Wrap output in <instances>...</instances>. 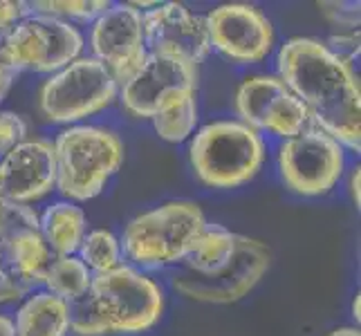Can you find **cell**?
Wrapping results in <instances>:
<instances>
[{
    "label": "cell",
    "mask_w": 361,
    "mask_h": 336,
    "mask_svg": "<svg viewBox=\"0 0 361 336\" xmlns=\"http://www.w3.org/2000/svg\"><path fill=\"white\" fill-rule=\"evenodd\" d=\"M279 79L301 99L312 126L328 132L343 148L361 151L359 79L326 43L307 36L290 39L279 49Z\"/></svg>",
    "instance_id": "cell-1"
},
{
    "label": "cell",
    "mask_w": 361,
    "mask_h": 336,
    "mask_svg": "<svg viewBox=\"0 0 361 336\" xmlns=\"http://www.w3.org/2000/svg\"><path fill=\"white\" fill-rule=\"evenodd\" d=\"M54 155L56 191L68 197V202H88L121 168L126 146L115 130L79 123L59 132Z\"/></svg>",
    "instance_id": "cell-2"
},
{
    "label": "cell",
    "mask_w": 361,
    "mask_h": 336,
    "mask_svg": "<svg viewBox=\"0 0 361 336\" xmlns=\"http://www.w3.org/2000/svg\"><path fill=\"white\" fill-rule=\"evenodd\" d=\"M265 153L263 137L235 119L207 123L189 144L195 175L211 189H235L252 182L263 166Z\"/></svg>",
    "instance_id": "cell-3"
},
{
    "label": "cell",
    "mask_w": 361,
    "mask_h": 336,
    "mask_svg": "<svg viewBox=\"0 0 361 336\" xmlns=\"http://www.w3.org/2000/svg\"><path fill=\"white\" fill-rule=\"evenodd\" d=\"M207 227L195 202L176 200L133 218L121 235V251L140 267L184 263Z\"/></svg>",
    "instance_id": "cell-4"
},
{
    "label": "cell",
    "mask_w": 361,
    "mask_h": 336,
    "mask_svg": "<svg viewBox=\"0 0 361 336\" xmlns=\"http://www.w3.org/2000/svg\"><path fill=\"white\" fill-rule=\"evenodd\" d=\"M90 296L110 334H142L155 328L166 305L164 290L153 278L123 263L94 273Z\"/></svg>",
    "instance_id": "cell-5"
},
{
    "label": "cell",
    "mask_w": 361,
    "mask_h": 336,
    "mask_svg": "<svg viewBox=\"0 0 361 336\" xmlns=\"http://www.w3.org/2000/svg\"><path fill=\"white\" fill-rule=\"evenodd\" d=\"M119 85L92 56L72 61L54 72L39 92L41 112L54 123H77L106 110L117 99Z\"/></svg>",
    "instance_id": "cell-6"
},
{
    "label": "cell",
    "mask_w": 361,
    "mask_h": 336,
    "mask_svg": "<svg viewBox=\"0 0 361 336\" xmlns=\"http://www.w3.org/2000/svg\"><path fill=\"white\" fill-rule=\"evenodd\" d=\"M345 168L343 146L328 132L310 126L279 148V173L288 189L303 197H319L339 184Z\"/></svg>",
    "instance_id": "cell-7"
},
{
    "label": "cell",
    "mask_w": 361,
    "mask_h": 336,
    "mask_svg": "<svg viewBox=\"0 0 361 336\" xmlns=\"http://www.w3.org/2000/svg\"><path fill=\"white\" fill-rule=\"evenodd\" d=\"M85 41L70 20L30 14L7 34V52L16 72H59L81 58Z\"/></svg>",
    "instance_id": "cell-8"
},
{
    "label": "cell",
    "mask_w": 361,
    "mask_h": 336,
    "mask_svg": "<svg viewBox=\"0 0 361 336\" xmlns=\"http://www.w3.org/2000/svg\"><path fill=\"white\" fill-rule=\"evenodd\" d=\"M269 249L254 238L238 233V244L231 263L211 276H200V273L180 271L173 278V287L182 296L200 303H235L252 292L260 278L269 269Z\"/></svg>",
    "instance_id": "cell-9"
},
{
    "label": "cell",
    "mask_w": 361,
    "mask_h": 336,
    "mask_svg": "<svg viewBox=\"0 0 361 336\" xmlns=\"http://www.w3.org/2000/svg\"><path fill=\"white\" fill-rule=\"evenodd\" d=\"M235 110L245 126L256 132L269 130L283 139L312 126L303 101L274 74L247 77L235 92Z\"/></svg>",
    "instance_id": "cell-10"
},
{
    "label": "cell",
    "mask_w": 361,
    "mask_h": 336,
    "mask_svg": "<svg viewBox=\"0 0 361 336\" xmlns=\"http://www.w3.org/2000/svg\"><path fill=\"white\" fill-rule=\"evenodd\" d=\"M197 92V66L148 52L144 66L121 85V104L137 119H153L184 94Z\"/></svg>",
    "instance_id": "cell-11"
},
{
    "label": "cell",
    "mask_w": 361,
    "mask_h": 336,
    "mask_svg": "<svg viewBox=\"0 0 361 336\" xmlns=\"http://www.w3.org/2000/svg\"><path fill=\"white\" fill-rule=\"evenodd\" d=\"M92 58H97L117 81L126 83L144 66L148 47L144 39V14L133 3L110 5L92 23Z\"/></svg>",
    "instance_id": "cell-12"
},
{
    "label": "cell",
    "mask_w": 361,
    "mask_h": 336,
    "mask_svg": "<svg viewBox=\"0 0 361 336\" xmlns=\"http://www.w3.org/2000/svg\"><path fill=\"white\" fill-rule=\"evenodd\" d=\"M211 47L235 63H260L274 47L271 20L254 5L231 3L204 16Z\"/></svg>",
    "instance_id": "cell-13"
},
{
    "label": "cell",
    "mask_w": 361,
    "mask_h": 336,
    "mask_svg": "<svg viewBox=\"0 0 361 336\" xmlns=\"http://www.w3.org/2000/svg\"><path fill=\"white\" fill-rule=\"evenodd\" d=\"M144 39L151 54L176 56L197 66L211 52L204 16L182 3L155 5L144 14Z\"/></svg>",
    "instance_id": "cell-14"
},
{
    "label": "cell",
    "mask_w": 361,
    "mask_h": 336,
    "mask_svg": "<svg viewBox=\"0 0 361 336\" xmlns=\"http://www.w3.org/2000/svg\"><path fill=\"white\" fill-rule=\"evenodd\" d=\"M56 189L54 144L23 139L0 159V195L16 204H34Z\"/></svg>",
    "instance_id": "cell-15"
},
{
    "label": "cell",
    "mask_w": 361,
    "mask_h": 336,
    "mask_svg": "<svg viewBox=\"0 0 361 336\" xmlns=\"http://www.w3.org/2000/svg\"><path fill=\"white\" fill-rule=\"evenodd\" d=\"M39 229L52 256H74L88 233V218L74 202H54L39 216Z\"/></svg>",
    "instance_id": "cell-16"
},
{
    "label": "cell",
    "mask_w": 361,
    "mask_h": 336,
    "mask_svg": "<svg viewBox=\"0 0 361 336\" xmlns=\"http://www.w3.org/2000/svg\"><path fill=\"white\" fill-rule=\"evenodd\" d=\"M16 336H68V303L49 292H34L16 312Z\"/></svg>",
    "instance_id": "cell-17"
},
{
    "label": "cell",
    "mask_w": 361,
    "mask_h": 336,
    "mask_svg": "<svg viewBox=\"0 0 361 336\" xmlns=\"http://www.w3.org/2000/svg\"><path fill=\"white\" fill-rule=\"evenodd\" d=\"M235 244H238V233L229 231L222 224H209L197 238L191 254L184 260V271L200 273V276H211L225 269L235 254Z\"/></svg>",
    "instance_id": "cell-18"
},
{
    "label": "cell",
    "mask_w": 361,
    "mask_h": 336,
    "mask_svg": "<svg viewBox=\"0 0 361 336\" xmlns=\"http://www.w3.org/2000/svg\"><path fill=\"white\" fill-rule=\"evenodd\" d=\"M90 285L92 271L81 263L79 256H54L43 278L45 292L59 296L66 303L85 296L90 292Z\"/></svg>",
    "instance_id": "cell-19"
},
{
    "label": "cell",
    "mask_w": 361,
    "mask_h": 336,
    "mask_svg": "<svg viewBox=\"0 0 361 336\" xmlns=\"http://www.w3.org/2000/svg\"><path fill=\"white\" fill-rule=\"evenodd\" d=\"M197 115H200L197 112V92H193L176 99L164 110H159L151 121L155 132L159 135V139H164L169 144H180L193 135L197 119H200Z\"/></svg>",
    "instance_id": "cell-20"
},
{
    "label": "cell",
    "mask_w": 361,
    "mask_h": 336,
    "mask_svg": "<svg viewBox=\"0 0 361 336\" xmlns=\"http://www.w3.org/2000/svg\"><path fill=\"white\" fill-rule=\"evenodd\" d=\"M81 263L94 273H106L121 265V244L119 238L108 229H94L85 233L79 247Z\"/></svg>",
    "instance_id": "cell-21"
},
{
    "label": "cell",
    "mask_w": 361,
    "mask_h": 336,
    "mask_svg": "<svg viewBox=\"0 0 361 336\" xmlns=\"http://www.w3.org/2000/svg\"><path fill=\"white\" fill-rule=\"evenodd\" d=\"M108 7L110 3H106V0H72V3H66V0H36V3H30L32 14L54 16L61 20L74 18L83 23H94Z\"/></svg>",
    "instance_id": "cell-22"
},
{
    "label": "cell",
    "mask_w": 361,
    "mask_h": 336,
    "mask_svg": "<svg viewBox=\"0 0 361 336\" xmlns=\"http://www.w3.org/2000/svg\"><path fill=\"white\" fill-rule=\"evenodd\" d=\"M68 314H70V332L77 336H104L110 334L106 321L99 314V309L92 301L90 292L77 298V301L68 303Z\"/></svg>",
    "instance_id": "cell-23"
},
{
    "label": "cell",
    "mask_w": 361,
    "mask_h": 336,
    "mask_svg": "<svg viewBox=\"0 0 361 336\" xmlns=\"http://www.w3.org/2000/svg\"><path fill=\"white\" fill-rule=\"evenodd\" d=\"M23 139H27L25 119L11 110H0V157H5Z\"/></svg>",
    "instance_id": "cell-24"
},
{
    "label": "cell",
    "mask_w": 361,
    "mask_h": 336,
    "mask_svg": "<svg viewBox=\"0 0 361 336\" xmlns=\"http://www.w3.org/2000/svg\"><path fill=\"white\" fill-rule=\"evenodd\" d=\"M332 30H359V3H321Z\"/></svg>",
    "instance_id": "cell-25"
},
{
    "label": "cell",
    "mask_w": 361,
    "mask_h": 336,
    "mask_svg": "<svg viewBox=\"0 0 361 336\" xmlns=\"http://www.w3.org/2000/svg\"><path fill=\"white\" fill-rule=\"evenodd\" d=\"M30 3L20 0H0V32H11L16 23H20L25 16H30Z\"/></svg>",
    "instance_id": "cell-26"
},
{
    "label": "cell",
    "mask_w": 361,
    "mask_h": 336,
    "mask_svg": "<svg viewBox=\"0 0 361 336\" xmlns=\"http://www.w3.org/2000/svg\"><path fill=\"white\" fill-rule=\"evenodd\" d=\"M7 34L9 32H0V74L3 72H14V66H11V61H9V52H7Z\"/></svg>",
    "instance_id": "cell-27"
},
{
    "label": "cell",
    "mask_w": 361,
    "mask_h": 336,
    "mask_svg": "<svg viewBox=\"0 0 361 336\" xmlns=\"http://www.w3.org/2000/svg\"><path fill=\"white\" fill-rule=\"evenodd\" d=\"M16 77H18V74H14V72H3V74H0V101H3V99L7 97V92L11 90V85H14Z\"/></svg>",
    "instance_id": "cell-28"
},
{
    "label": "cell",
    "mask_w": 361,
    "mask_h": 336,
    "mask_svg": "<svg viewBox=\"0 0 361 336\" xmlns=\"http://www.w3.org/2000/svg\"><path fill=\"white\" fill-rule=\"evenodd\" d=\"M359 178H361V168L357 166L353 170V175H350V195H353L355 206H359V202H361V197H359Z\"/></svg>",
    "instance_id": "cell-29"
},
{
    "label": "cell",
    "mask_w": 361,
    "mask_h": 336,
    "mask_svg": "<svg viewBox=\"0 0 361 336\" xmlns=\"http://www.w3.org/2000/svg\"><path fill=\"white\" fill-rule=\"evenodd\" d=\"M0 336H16L14 321L5 314H0Z\"/></svg>",
    "instance_id": "cell-30"
},
{
    "label": "cell",
    "mask_w": 361,
    "mask_h": 336,
    "mask_svg": "<svg viewBox=\"0 0 361 336\" xmlns=\"http://www.w3.org/2000/svg\"><path fill=\"white\" fill-rule=\"evenodd\" d=\"M328 336H361L357 328H337V330H332Z\"/></svg>",
    "instance_id": "cell-31"
},
{
    "label": "cell",
    "mask_w": 361,
    "mask_h": 336,
    "mask_svg": "<svg viewBox=\"0 0 361 336\" xmlns=\"http://www.w3.org/2000/svg\"><path fill=\"white\" fill-rule=\"evenodd\" d=\"M359 301H361V296L357 294V298H355V301H353V316L359 321Z\"/></svg>",
    "instance_id": "cell-32"
}]
</instances>
